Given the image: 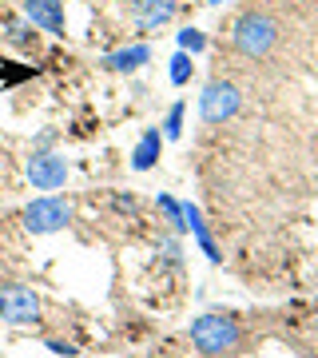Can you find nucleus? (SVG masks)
<instances>
[{
  "mask_svg": "<svg viewBox=\"0 0 318 358\" xmlns=\"http://www.w3.org/2000/svg\"><path fill=\"white\" fill-rule=\"evenodd\" d=\"M0 322H8V327H32V322H40L36 291L20 287V282H4L0 287Z\"/></svg>",
  "mask_w": 318,
  "mask_h": 358,
  "instance_id": "5",
  "label": "nucleus"
},
{
  "mask_svg": "<svg viewBox=\"0 0 318 358\" xmlns=\"http://www.w3.org/2000/svg\"><path fill=\"white\" fill-rule=\"evenodd\" d=\"M175 20V0H131V24L140 32H155Z\"/></svg>",
  "mask_w": 318,
  "mask_h": 358,
  "instance_id": "8",
  "label": "nucleus"
},
{
  "mask_svg": "<svg viewBox=\"0 0 318 358\" xmlns=\"http://www.w3.org/2000/svg\"><path fill=\"white\" fill-rule=\"evenodd\" d=\"M72 223V207L60 195H40L24 207V231L28 235H56Z\"/></svg>",
  "mask_w": 318,
  "mask_h": 358,
  "instance_id": "4",
  "label": "nucleus"
},
{
  "mask_svg": "<svg viewBox=\"0 0 318 358\" xmlns=\"http://www.w3.org/2000/svg\"><path fill=\"white\" fill-rule=\"evenodd\" d=\"M183 223H187V231H191V239L199 243V251H203L211 263H219V247H215V239H211V231H207V223H203V211L195 203H183Z\"/></svg>",
  "mask_w": 318,
  "mask_h": 358,
  "instance_id": "10",
  "label": "nucleus"
},
{
  "mask_svg": "<svg viewBox=\"0 0 318 358\" xmlns=\"http://www.w3.org/2000/svg\"><path fill=\"white\" fill-rule=\"evenodd\" d=\"M239 108H243V92L231 80H211L199 92V120L203 124H227V120L239 115Z\"/></svg>",
  "mask_w": 318,
  "mask_h": 358,
  "instance_id": "3",
  "label": "nucleus"
},
{
  "mask_svg": "<svg viewBox=\"0 0 318 358\" xmlns=\"http://www.w3.org/2000/svg\"><path fill=\"white\" fill-rule=\"evenodd\" d=\"M164 131L159 128H147L140 136V143H136V152H131V167L136 171H152L155 167V159H159V152H164Z\"/></svg>",
  "mask_w": 318,
  "mask_h": 358,
  "instance_id": "11",
  "label": "nucleus"
},
{
  "mask_svg": "<svg viewBox=\"0 0 318 358\" xmlns=\"http://www.w3.org/2000/svg\"><path fill=\"white\" fill-rule=\"evenodd\" d=\"M191 68H195V64H191V52L179 48L175 56H171V68H167V76H171V84H175V88H183V84L191 80Z\"/></svg>",
  "mask_w": 318,
  "mask_h": 358,
  "instance_id": "15",
  "label": "nucleus"
},
{
  "mask_svg": "<svg viewBox=\"0 0 318 358\" xmlns=\"http://www.w3.org/2000/svg\"><path fill=\"white\" fill-rule=\"evenodd\" d=\"M52 143H56V131H40L36 143H32V152H48Z\"/></svg>",
  "mask_w": 318,
  "mask_h": 358,
  "instance_id": "20",
  "label": "nucleus"
},
{
  "mask_svg": "<svg viewBox=\"0 0 318 358\" xmlns=\"http://www.w3.org/2000/svg\"><path fill=\"white\" fill-rule=\"evenodd\" d=\"M48 350H52V355H60V358H76L80 355L72 343H60V338H48Z\"/></svg>",
  "mask_w": 318,
  "mask_h": 358,
  "instance_id": "19",
  "label": "nucleus"
},
{
  "mask_svg": "<svg viewBox=\"0 0 318 358\" xmlns=\"http://www.w3.org/2000/svg\"><path fill=\"white\" fill-rule=\"evenodd\" d=\"M231 44H235V52L247 56V60H263V56H270L275 44H279V20L270 13H263V8H247V13H239L235 24H231Z\"/></svg>",
  "mask_w": 318,
  "mask_h": 358,
  "instance_id": "1",
  "label": "nucleus"
},
{
  "mask_svg": "<svg viewBox=\"0 0 318 358\" xmlns=\"http://www.w3.org/2000/svg\"><path fill=\"white\" fill-rule=\"evenodd\" d=\"M191 346L199 350L203 358H223V355H235L243 346V327L239 319H231V315H199V319L191 322Z\"/></svg>",
  "mask_w": 318,
  "mask_h": 358,
  "instance_id": "2",
  "label": "nucleus"
},
{
  "mask_svg": "<svg viewBox=\"0 0 318 358\" xmlns=\"http://www.w3.org/2000/svg\"><path fill=\"white\" fill-rule=\"evenodd\" d=\"M24 171H28V183L36 192H60L64 179H68V159L56 152H32Z\"/></svg>",
  "mask_w": 318,
  "mask_h": 358,
  "instance_id": "6",
  "label": "nucleus"
},
{
  "mask_svg": "<svg viewBox=\"0 0 318 358\" xmlns=\"http://www.w3.org/2000/svg\"><path fill=\"white\" fill-rule=\"evenodd\" d=\"M179 48L195 56V52H203V48H207V36L199 32V28H183V32H179Z\"/></svg>",
  "mask_w": 318,
  "mask_h": 358,
  "instance_id": "16",
  "label": "nucleus"
},
{
  "mask_svg": "<svg viewBox=\"0 0 318 358\" xmlns=\"http://www.w3.org/2000/svg\"><path fill=\"white\" fill-rule=\"evenodd\" d=\"M112 207L115 211H131V215H136V211H140V199H136V195H112Z\"/></svg>",
  "mask_w": 318,
  "mask_h": 358,
  "instance_id": "18",
  "label": "nucleus"
},
{
  "mask_svg": "<svg viewBox=\"0 0 318 358\" xmlns=\"http://www.w3.org/2000/svg\"><path fill=\"white\" fill-rule=\"evenodd\" d=\"M155 207H159V211H164V223L171 231H187V223H183V203H179V199H171V195H155Z\"/></svg>",
  "mask_w": 318,
  "mask_h": 358,
  "instance_id": "12",
  "label": "nucleus"
},
{
  "mask_svg": "<svg viewBox=\"0 0 318 358\" xmlns=\"http://www.w3.org/2000/svg\"><path fill=\"white\" fill-rule=\"evenodd\" d=\"M207 4H223V0H207Z\"/></svg>",
  "mask_w": 318,
  "mask_h": 358,
  "instance_id": "21",
  "label": "nucleus"
},
{
  "mask_svg": "<svg viewBox=\"0 0 318 358\" xmlns=\"http://www.w3.org/2000/svg\"><path fill=\"white\" fill-rule=\"evenodd\" d=\"M183 115H187V103H183V100H175L171 108H167V115H164V140H179V136H183Z\"/></svg>",
  "mask_w": 318,
  "mask_h": 358,
  "instance_id": "14",
  "label": "nucleus"
},
{
  "mask_svg": "<svg viewBox=\"0 0 318 358\" xmlns=\"http://www.w3.org/2000/svg\"><path fill=\"white\" fill-rule=\"evenodd\" d=\"M0 36L8 40L13 48H28V44H32V24H28V20H4V32H0Z\"/></svg>",
  "mask_w": 318,
  "mask_h": 358,
  "instance_id": "13",
  "label": "nucleus"
},
{
  "mask_svg": "<svg viewBox=\"0 0 318 358\" xmlns=\"http://www.w3.org/2000/svg\"><path fill=\"white\" fill-rule=\"evenodd\" d=\"M159 251H164V259L171 263V267H179V243L171 239V235H164V239H159Z\"/></svg>",
  "mask_w": 318,
  "mask_h": 358,
  "instance_id": "17",
  "label": "nucleus"
},
{
  "mask_svg": "<svg viewBox=\"0 0 318 358\" xmlns=\"http://www.w3.org/2000/svg\"><path fill=\"white\" fill-rule=\"evenodd\" d=\"M20 13L32 28L48 32V36H64L68 32V16H64V0H24Z\"/></svg>",
  "mask_w": 318,
  "mask_h": 358,
  "instance_id": "7",
  "label": "nucleus"
},
{
  "mask_svg": "<svg viewBox=\"0 0 318 358\" xmlns=\"http://www.w3.org/2000/svg\"><path fill=\"white\" fill-rule=\"evenodd\" d=\"M147 60H152V48H147V44H127V48H120V52H108L100 64L108 68V72H140Z\"/></svg>",
  "mask_w": 318,
  "mask_h": 358,
  "instance_id": "9",
  "label": "nucleus"
}]
</instances>
